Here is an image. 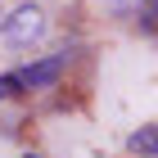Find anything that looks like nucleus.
<instances>
[{
    "instance_id": "obj_4",
    "label": "nucleus",
    "mask_w": 158,
    "mask_h": 158,
    "mask_svg": "<svg viewBox=\"0 0 158 158\" xmlns=\"http://www.w3.org/2000/svg\"><path fill=\"white\" fill-rule=\"evenodd\" d=\"M154 14H158L154 0H140V32H145V36H154Z\"/></svg>"
},
{
    "instance_id": "obj_1",
    "label": "nucleus",
    "mask_w": 158,
    "mask_h": 158,
    "mask_svg": "<svg viewBox=\"0 0 158 158\" xmlns=\"http://www.w3.org/2000/svg\"><path fill=\"white\" fill-rule=\"evenodd\" d=\"M45 32H50V18L41 5H14L0 18V41L5 45H36Z\"/></svg>"
},
{
    "instance_id": "obj_3",
    "label": "nucleus",
    "mask_w": 158,
    "mask_h": 158,
    "mask_svg": "<svg viewBox=\"0 0 158 158\" xmlns=\"http://www.w3.org/2000/svg\"><path fill=\"white\" fill-rule=\"evenodd\" d=\"M127 149H131V154H140V158H154V154H158V131H154V122H149V127H140V131L127 140Z\"/></svg>"
},
{
    "instance_id": "obj_2",
    "label": "nucleus",
    "mask_w": 158,
    "mask_h": 158,
    "mask_svg": "<svg viewBox=\"0 0 158 158\" xmlns=\"http://www.w3.org/2000/svg\"><path fill=\"white\" fill-rule=\"evenodd\" d=\"M63 68H68V54L27 63V68H14V86H18V95H23V90H41V86H54L63 77Z\"/></svg>"
},
{
    "instance_id": "obj_5",
    "label": "nucleus",
    "mask_w": 158,
    "mask_h": 158,
    "mask_svg": "<svg viewBox=\"0 0 158 158\" xmlns=\"http://www.w3.org/2000/svg\"><path fill=\"white\" fill-rule=\"evenodd\" d=\"M27 158H41V154H27Z\"/></svg>"
}]
</instances>
